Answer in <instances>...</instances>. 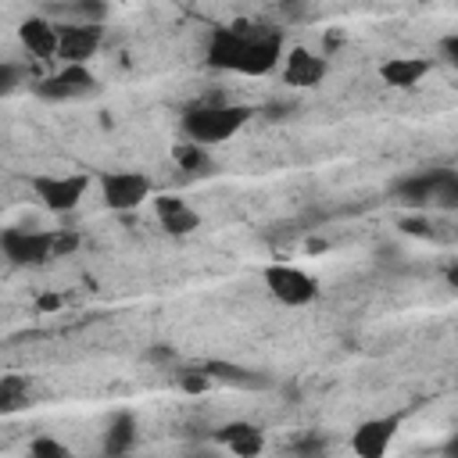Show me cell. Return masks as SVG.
<instances>
[{
    "label": "cell",
    "instance_id": "1",
    "mask_svg": "<svg viewBox=\"0 0 458 458\" xmlns=\"http://www.w3.org/2000/svg\"><path fill=\"white\" fill-rule=\"evenodd\" d=\"M250 114L254 111L243 107V104H197V107H186V114H182L186 143H197V147L222 143L229 136H236L250 122Z\"/></svg>",
    "mask_w": 458,
    "mask_h": 458
},
{
    "label": "cell",
    "instance_id": "2",
    "mask_svg": "<svg viewBox=\"0 0 458 458\" xmlns=\"http://www.w3.org/2000/svg\"><path fill=\"white\" fill-rule=\"evenodd\" d=\"M279 61H283V29L243 21V43H240L236 72H243V75H268Z\"/></svg>",
    "mask_w": 458,
    "mask_h": 458
},
{
    "label": "cell",
    "instance_id": "3",
    "mask_svg": "<svg viewBox=\"0 0 458 458\" xmlns=\"http://www.w3.org/2000/svg\"><path fill=\"white\" fill-rule=\"evenodd\" d=\"M261 279H265V290H268L279 304H286V308H304V304H311V301L318 297V279L308 276V272L297 268V265H286V261L265 265Z\"/></svg>",
    "mask_w": 458,
    "mask_h": 458
},
{
    "label": "cell",
    "instance_id": "4",
    "mask_svg": "<svg viewBox=\"0 0 458 458\" xmlns=\"http://www.w3.org/2000/svg\"><path fill=\"white\" fill-rule=\"evenodd\" d=\"M0 254L11 265H43L54 258V233L11 225L0 233Z\"/></svg>",
    "mask_w": 458,
    "mask_h": 458
},
{
    "label": "cell",
    "instance_id": "5",
    "mask_svg": "<svg viewBox=\"0 0 458 458\" xmlns=\"http://www.w3.org/2000/svg\"><path fill=\"white\" fill-rule=\"evenodd\" d=\"M89 190V175L86 172H75V175H36L32 179V193L43 208L64 215V211H75L79 200L86 197Z\"/></svg>",
    "mask_w": 458,
    "mask_h": 458
},
{
    "label": "cell",
    "instance_id": "6",
    "mask_svg": "<svg viewBox=\"0 0 458 458\" xmlns=\"http://www.w3.org/2000/svg\"><path fill=\"white\" fill-rule=\"evenodd\" d=\"M32 89L43 100H79V97H89L97 89V75L86 64H61L54 75L39 79Z\"/></svg>",
    "mask_w": 458,
    "mask_h": 458
},
{
    "label": "cell",
    "instance_id": "7",
    "mask_svg": "<svg viewBox=\"0 0 458 458\" xmlns=\"http://www.w3.org/2000/svg\"><path fill=\"white\" fill-rule=\"evenodd\" d=\"M100 193L111 211H132L150 197V175L147 172H104Z\"/></svg>",
    "mask_w": 458,
    "mask_h": 458
},
{
    "label": "cell",
    "instance_id": "8",
    "mask_svg": "<svg viewBox=\"0 0 458 458\" xmlns=\"http://www.w3.org/2000/svg\"><path fill=\"white\" fill-rule=\"evenodd\" d=\"M104 43V25H57V57L61 64H86Z\"/></svg>",
    "mask_w": 458,
    "mask_h": 458
},
{
    "label": "cell",
    "instance_id": "9",
    "mask_svg": "<svg viewBox=\"0 0 458 458\" xmlns=\"http://www.w3.org/2000/svg\"><path fill=\"white\" fill-rule=\"evenodd\" d=\"M397 426H401V415H372L365 419L354 437H351V451L358 458H386L394 437H397Z\"/></svg>",
    "mask_w": 458,
    "mask_h": 458
},
{
    "label": "cell",
    "instance_id": "10",
    "mask_svg": "<svg viewBox=\"0 0 458 458\" xmlns=\"http://www.w3.org/2000/svg\"><path fill=\"white\" fill-rule=\"evenodd\" d=\"M326 68H329L326 57L322 54H311L304 47H293L283 57V79H286V86H318L326 79Z\"/></svg>",
    "mask_w": 458,
    "mask_h": 458
},
{
    "label": "cell",
    "instance_id": "11",
    "mask_svg": "<svg viewBox=\"0 0 458 458\" xmlns=\"http://www.w3.org/2000/svg\"><path fill=\"white\" fill-rule=\"evenodd\" d=\"M18 39H21V47H25L32 57H39V61H54V57H57V25H54L50 18H43V14L25 18V21L18 25Z\"/></svg>",
    "mask_w": 458,
    "mask_h": 458
},
{
    "label": "cell",
    "instance_id": "12",
    "mask_svg": "<svg viewBox=\"0 0 458 458\" xmlns=\"http://www.w3.org/2000/svg\"><path fill=\"white\" fill-rule=\"evenodd\" d=\"M240 43H243V21L218 25L208 39V64L218 72H236L240 61Z\"/></svg>",
    "mask_w": 458,
    "mask_h": 458
},
{
    "label": "cell",
    "instance_id": "13",
    "mask_svg": "<svg viewBox=\"0 0 458 458\" xmlns=\"http://www.w3.org/2000/svg\"><path fill=\"white\" fill-rule=\"evenodd\" d=\"M200 369H204V376L211 383H225V386H240V390H265V386H272L268 372L247 369V365H236V361H204Z\"/></svg>",
    "mask_w": 458,
    "mask_h": 458
},
{
    "label": "cell",
    "instance_id": "14",
    "mask_svg": "<svg viewBox=\"0 0 458 458\" xmlns=\"http://www.w3.org/2000/svg\"><path fill=\"white\" fill-rule=\"evenodd\" d=\"M433 72V57H386L379 64V79L397 89H415Z\"/></svg>",
    "mask_w": 458,
    "mask_h": 458
},
{
    "label": "cell",
    "instance_id": "15",
    "mask_svg": "<svg viewBox=\"0 0 458 458\" xmlns=\"http://www.w3.org/2000/svg\"><path fill=\"white\" fill-rule=\"evenodd\" d=\"M154 211H157V222L168 236H190L193 229H200V215L182 200V197H157L154 200Z\"/></svg>",
    "mask_w": 458,
    "mask_h": 458
},
{
    "label": "cell",
    "instance_id": "16",
    "mask_svg": "<svg viewBox=\"0 0 458 458\" xmlns=\"http://www.w3.org/2000/svg\"><path fill=\"white\" fill-rule=\"evenodd\" d=\"M215 437H218V444L229 447L236 458H258V454L265 451V429L254 426V422H229V426H222Z\"/></svg>",
    "mask_w": 458,
    "mask_h": 458
},
{
    "label": "cell",
    "instance_id": "17",
    "mask_svg": "<svg viewBox=\"0 0 458 458\" xmlns=\"http://www.w3.org/2000/svg\"><path fill=\"white\" fill-rule=\"evenodd\" d=\"M136 437H140L136 415L132 411H114V419L104 429V444H100L104 447V458H125L136 447Z\"/></svg>",
    "mask_w": 458,
    "mask_h": 458
},
{
    "label": "cell",
    "instance_id": "18",
    "mask_svg": "<svg viewBox=\"0 0 458 458\" xmlns=\"http://www.w3.org/2000/svg\"><path fill=\"white\" fill-rule=\"evenodd\" d=\"M437 179H440V168L433 172H415L408 179H397L394 182V197L408 208H429L433 204V190H437Z\"/></svg>",
    "mask_w": 458,
    "mask_h": 458
},
{
    "label": "cell",
    "instance_id": "19",
    "mask_svg": "<svg viewBox=\"0 0 458 458\" xmlns=\"http://www.w3.org/2000/svg\"><path fill=\"white\" fill-rule=\"evenodd\" d=\"M32 397V383L25 376H0V415L21 411Z\"/></svg>",
    "mask_w": 458,
    "mask_h": 458
},
{
    "label": "cell",
    "instance_id": "20",
    "mask_svg": "<svg viewBox=\"0 0 458 458\" xmlns=\"http://www.w3.org/2000/svg\"><path fill=\"white\" fill-rule=\"evenodd\" d=\"M172 157H175V165L182 168V172H190V175H211V154H208V147H197V143H179L175 150H172Z\"/></svg>",
    "mask_w": 458,
    "mask_h": 458
},
{
    "label": "cell",
    "instance_id": "21",
    "mask_svg": "<svg viewBox=\"0 0 458 458\" xmlns=\"http://www.w3.org/2000/svg\"><path fill=\"white\" fill-rule=\"evenodd\" d=\"M57 14H72L75 25H100V21L107 18V7H104V4H93V0H79V4L57 7Z\"/></svg>",
    "mask_w": 458,
    "mask_h": 458
},
{
    "label": "cell",
    "instance_id": "22",
    "mask_svg": "<svg viewBox=\"0 0 458 458\" xmlns=\"http://www.w3.org/2000/svg\"><path fill=\"white\" fill-rule=\"evenodd\" d=\"M326 437H318V433H304V437H297L293 444H286L283 447V454L286 458H326Z\"/></svg>",
    "mask_w": 458,
    "mask_h": 458
},
{
    "label": "cell",
    "instance_id": "23",
    "mask_svg": "<svg viewBox=\"0 0 458 458\" xmlns=\"http://www.w3.org/2000/svg\"><path fill=\"white\" fill-rule=\"evenodd\" d=\"M433 204L437 208H458V175L451 168H440L437 190H433Z\"/></svg>",
    "mask_w": 458,
    "mask_h": 458
},
{
    "label": "cell",
    "instance_id": "24",
    "mask_svg": "<svg viewBox=\"0 0 458 458\" xmlns=\"http://www.w3.org/2000/svg\"><path fill=\"white\" fill-rule=\"evenodd\" d=\"M29 458H75V451L68 444H61L57 437H36L29 444Z\"/></svg>",
    "mask_w": 458,
    "mask_h": 458
},
{
    "label": "cell",
    "instance_id": "25",
    "mask_svg": "<svg viewBox=\"0 0 458 458\" xmlns=\"http://www.w3.org/2000/svg\"><path fill=\"white\" fill-rule=\"evenodd\" d=\"M179 386H182L186 394H204V390H211L215 383L204 376V369H182V372H179Z\"/></svg>",
    "mask_w": 458,
    "mask_h": 458
},
{
    "label": "cell",
    "instance_id": "26",
    "mask_svg": "<svg viewBox=\"0 0 458 458\" xmlns=\"http://www.w3.org/2000/svg\"><path fill=\"white\" fill-rule=\"evenodd\" d=\"M21 86V68L11 61H0V97H11Z\"/></svg>",
    "mask_w": 458,
    "mask_h": 458
},
{
    "label": "cell",
    "instance_id": "27",
    "mask_svg": "<svg viewBox=\"0 0 458 458\" xmlns=\"http://www.w3.org/2000/svg\"><path fill=\"white\" fill-rule=\"evenodd\" d=\"M401 233H404V236H419V240H426V236L433 233V225H429V218H401Z\"/></svg>",
    "mask_w": 458,
    "mask_h": 458
},
{
    "label": "cell",
    "instance_id": "28",
    "mask_svg": "<svg viewBox=\"0 0 458 458\" xmlns=\"http://www.w3.org/2000/svg\"><path fill=\"white\" fill-rule=\"evenodd\" d=\"M75 247H79V236L75 233H54V258H61V254H68Z\"/></svg>",
    "mask_w": 458,
    "mask_h": 458
},
{
    "label": "cell",
    "instance_id": "29",
    "mask_svg": "<svg viewBox=\"0 0 458 458\" xmlns=\"http://www.w3.org/2000/svg\"><path fill=\"white\" fill-rule=\"evenodd\" d=\"M440 57H444L447 64H454V61H458V36H454V32L440 39Z\"/></svg>",
    "mask_w": 458,
    "mask_h": 458
},
{
    "label": "cell",
    "instance_id": "30",
    "mask_svg": "<svg viewBox=\"0 0 458 458\" xmlns=\"http://www.w3.org/2000/svg\"><path fill=\"white\" fill-rule=\"evenodd\" d=\"M61 304H64L61 293H39V297H36V308H39V311H57Z\"/></svg>",
    "mask_w": 458,
    "mask_h": 458
},
{
    "label": "cell",
    "instance_id": "31",
    "mask_svg": "<svg viewBox=\"0 0 458 458\" xmlns=\"http://www.w3.org/2000/svg\"><path fill=\"white\" fill-rule=\"evenodd\" d=\"M150 358H154V361H165V358H172V347H154Z\"/></svg>",
    "mask_w": 458,
    "mask_h": 458
}]
</instances>
